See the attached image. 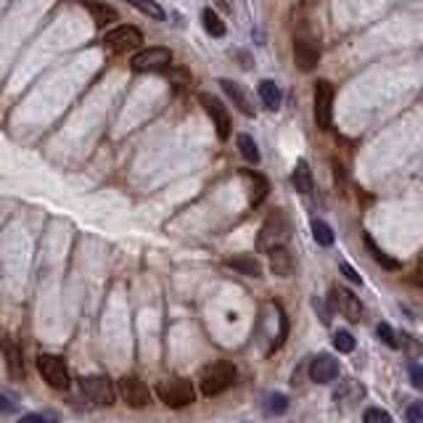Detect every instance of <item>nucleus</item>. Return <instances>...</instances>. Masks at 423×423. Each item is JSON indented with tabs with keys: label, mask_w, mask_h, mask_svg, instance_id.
I'll return each mask as SVG.
<instances>
[{
	"label": "nucleus",
	"mask_w": 423,
	"mask_h": 423,
	"mask_svg": "<svg viewBox=\"0 0 423 423\" xmlns=\"http://www.w3.org/2000/svg\"><path fill=\"white\" fill-rule=\"evenodd\" d=\"M291 238V225L286 220V214L281 212H270L267 217H265V225L260 236H257V249L260 252H275V249H283L286 241Z\"/></svg>",
	"instance_id": "f257e3e1"
},
{
	"label": "nucleus",
	"mask_w": 423,
	"mask_h": 423,
	"mask_svg": "<svg viewBox=\"0 0 423 423\" xmlns=\"http://www.w3.org/2000/svg\"><path fill=\"white\" fill-rule=\"evenodd\" d=\"M233 381H236V365L228 363V360H217V363H209L202 371V378H199V386L207 397H214V394H222L225 389H231Z\"/></svg>",
	"instance_id": "f03ea898"
},
{
	"label": "nucleus",
	"mask_w": 423,
	"mask_h": 423,
	"mask_svg": "<svg viewBox=\"0 0 423 423\" xmlns=\"http://www.w3.org/2000/svg\"><path fill=\"white\" fill-rule=\"evenodd\" d=\"M294 61H296V69L299 71H313L320 61V42L313 32L299 30L294 37Z\"/></svg>",
	"instance_id": "7ed1b4c3"
},
{
	"label": "nucleus",
	"mask_w": 423,
	"mask_h": 423,
	"mask_svg": "<svg viewBox=\"0 0 423 423\" xmlns=\"http://www.w3.org/2000/svg\"><path fill=\"white\" fill-rule=\"evenodd\" d=\"M156 394L167 407H185L196 400V386L188 378H170L156 386Z\"/></svg>",
	"instance_id": "20e7f679"
},
{
	"label": "nucleus",
	"mask_w": 423,
	"mask_h": 423,
	"mask_svg": "<svg viewBox=\"0 0 423 423\" xmlns=\"http://www.w3.org/2000/svg\"><path fill=\"white\" fill-rule=\"evenodd\" d=\"M103 45L114 53H130L143 45V32L132 24H117L103 35Z\"/></svg>",
	"instance_id": "39448f33"
},
{
	"label": "nucleus",
	"mask_w": 423,
	"mask_h": 423,
	"mask_svg": "<svg viewBox=\"0 0 423 423\" xmlns=\"http://www.w3.org/2000/svg\"><path fill=\"white\" fill-rule=\"evenodd\" d=\"M37 371H40V376L51 389H59V392L69 389V371H66V363L59 354H40L37 357Z\"/></svg>",
	"instance_id": "423d86ee"
},
{
	"label": "nucleus",
	"mask_w": 423,
	"mask_h": 423,
	"mask_svg": "<svg viewBox=\"0 0 423 423\" xmlns=\"http://www.w3.org/2000/svg\"><path fill=\"white\" fill-rule=\"evenodd\" d=\"M172 64V51L170 48H161V45H153V48H143L130 59L132 71H164L170 69Z\"/></svg>",
	"instance_id": "0eeeda50"
},
{
	"label": "nucleus",
	"mask_w": 423,
	"mask_h": 423,
	"mask_svg": "<svg viewBox=\"0 0 423 423\" xmlns=\"http://www.w3.org/2000/svg\"><path fill=\"white\" fill-rule=\"evenodd\" d=\"M333 85L328 80L315 82V122L320 130H331L333 124Z\"/></svg>",
	"instance_id": "6e6552de"
},
{
	"label": "nucleus",
	"mask_w": 423,
	"mask_h": 423,
	"mask_svg": "<svg viewBox=\"0 0 423 423\" xmlns=\"http://www.w3.org/2000/svg\"><path fill=\"white\" fill-rule=\"evenodd\" d=\"M199 101H202L204 111L209 114V120L214 122V130L220 135V141H228L233 130V120H231V114H228V109H225V103H222L220 98L209 95V93H202Z\"/></svg>",
	"instance_id": "1a4fd4ad"
},
{
	"label": "nucleus",
	"mask_w": 423,
	"mask_h": 423,
	"mask_svg": "<svg viewBox=\"0 0 423 423\" xmlns=\"http://www.w3.org/2000/svg\"><path fill=\"white\" fill-rule=\"evenodd\" d=\"M80 389L95 405H114V400H117L114 386H111V381L106 376H88V378H82Z\"/></svg>",
	"instance_id": "9d476101"
},
{
	"label": "nucleus",
	"mask_w": 423,
	"mask_h": 423,
	"mask_svg": "<svg viewBox=\"0 0 423 423\" xmlns=\"http://www.w3.org/2000/svg\"><path fill=\"white\" fill-rule=\"evenodd\" d=\"M331 299H333V307H336V313L344 315L347 320H363V302L354 296L349 289H344V286H336L331 291Z\"/></svg>",
	"instance_id": "9b49d317"
},
{
	"label": "nucleus",
	"mask_w": 423,
	"mask_h": 423,
	"mask_svg": "<svg viewBox=\"0 0 423 423\" xmlns=\"http://www.w3.org/2000/svg\"><path fill=\"white\" fill-rule=\"evenodd\" d=\"M120 394L124 402L130 405V407H138V410L151 402L149 386H146L141 378H132V376H127V378H122L120 381Z\"/></svg>",
	"instance_id": "f8f14e48"
},
{
	"label": "nucleus",
	"mask_w": 423,
	"mask_h": 423,
	"mask_svg": "<svg viewBox=\"0 0 423 423\" xmlns=\"http://www.w3.org/2000/svg\"><path fill=\"white\" fill-rule=\"evenodd\" d=\"M339 376V363L333 360L331 354H320V357H315L313 365H310V378L315 383H328L333 381Z\"/></svg>",
	"instance_id": "ddd939ff"
},
{
	"label": "nucleus",
	"mask_w": 423,
	"mask_h": 423,
	"mask_svg": "<svg viewBox=\"0 0 423 423\" xmlns=\"http://www.w3.org/2000/svg\"><path fill=\"white\" fill-rule=\"evenodd\" d=\"M365 397V386L360 381H354V378H347V381L333 392V400L344 407H349V405H357L360 400Z\"/></svg>",
	"instance_id": "4468645a"
},
{
	"label": "nucleus",
	"mask_w": 423,
	"mask_h": 423,
	"mask_svg": "<svg viewBox=\"0 0 423 423\" xmlns=\"http://www.w3.org/2000/svg\"><path fill=\"white\" fill-rule=\"evenodd\" d=\"M220 85H222V91L231 95V101L238 106V109L246 114V117H254L257 114V109H254V103L249 101V95H246V91H243L241 85H236L233 80H220Z\"/></svg>",
	"instance_id": "2eb2a0df"
},
{
	"label": "nucleus",
	"mask_w": 423,
	"mask_h": 423,
	"mask_svg": "<svg viewBox=\"0 0 423 423\" xmlns=\"http://www.w3.org/2000/svg\"><path fill=\"white\" fill-rule=\"evenodd\" d=\"M3 354H6V363H8L11 378H24V365H21V349L16 347L13 339H3Z\"/></svg>",
	"instance_id": "dca6fc26"
},
{
	"label": "nucleus",
	"mask_w": 423,
	"mask_h": 423,
	"mask_svg": "<svg viewBox=\"0 0 423 423\" xmlns=\"http://www.w3.org/2000/svg\"><path fill=\"white\" fill-rule=\"evenodd\" d=\"M270 257V270L275 272V275H281V278H289L294 272V257L291 252L283 246V249H275V252L267 254Z\"/></svg>",
	"instance_id": "f3484780"
},
{
	"label": "nucleus",
	"mask_w": 423,
	"mask_h": 423,
	"mask_svg": "<svg viewBox=\"0 0 423 423\" xmlns=\"http://www.w3.org/2000/svg\"><path fill=\"white\" fill-rule=\"evenodd\" d=\"M257 93H260V101L265 103V109L278 111L281 109V88L272 80H262L257 85Z\"/></svg>",
	"instance_id": "a211bd4d"
},
{
	"label": "nucleus",
	"mask_w": 423,
	"mask_h": 423,
	"mask_svg": "<svg viewBox=\"0 0 423 423\" xmlns=\"http://www.w3.org/2000/svg\"><path fill=\"white\" fill-rule=\"evenodd\" d=\"M85 8L91 11L93 21H95L98 27H109V24H114V21L120 19V16H117V11L111 8V6H106V3H93V0H88V3H85Z\"/></svg>",
	"instance_id": "6ab92c4d"
},
{
	"label": "nucleus",
	"mask_w": 423,
	"mask_h": 423,
	"mask_svg": "<svg viewBox=\"0 0 423 423\" xmlns=\"http://www.w3.org/2000/svg\"><path fill=\"white\" fill-rule=\"evenodd\" d=\"M243 175V180L252 185V204L257 207V204H262L265 202V196H267V180H265L262 175H254V172H249V170H243L241 172Z\"/></svg>",
	"instance_id": "aec40b11"
},
{
	"label": "nucleus",
	"mask_w": 423,
	"mask_h": 423,
	"mask_svg": "<svg viewBox=\"0 0 423 423\" xmlns=\"http://www.w3.org/2000/svg\"><path fill=\"white\" fill-rule=\"evenodd\" d=\"M363 243H365V249L371 252L373 260H376V262L381 265V267H386V270H400V262H397V260H392L389 254H383L381 249L376 246V241H373V238H371V236H368V233H363Z\"/></svg>",
	"instance_id": "412c9836"
},
{
	"label": "nucleus",
	"mask_w": 423,
	"mask_h": 423,
	"mask_svg": "<svg viewBox=\"0 0 423 423\" xmlns=\"http://www.w3.org/2000/svg\"><path fill=\"white\" fill-rule=\"evenodd\" d=\"M294 188L299 193L313 191V172H310V164H307V161H299V164L294 167Z\"/></svg>",
	"instance_id": "4be33fe9"
},
{
	"label": "nucleus",
	"mask_w": 423,
	"mask_h": 423,
	"mask_svg": "<svg viewBox=\"0 0 423 423\" xmlns=\"http://www.w3.org/2000/svg\"><path fill=\"white\" fill-rule=\"evenodd\" d=\"M202 21H204V30L209 32L212 37H222V35H225V21H222V16L214 8H204Z\"/></svg>",
	"instance_id": "5701e85b"
},
{
	"label": "nucleus",
	"mask_w": 423,
	"mask_h": 423,
	"mask_svg": "<svg viewBox=\"0 0 423 423\" xmlns=\"http://www.w3.org/2000/svg\"><path fill=\"white\" fill-rule=\"evenodd\" d=\"M238 151H241V156L249 161V164H260V149H257L252 135H246V132L238 135Z\"/></svg>",
	"instance_id": "b1692460"
},
{
	"label": "nucleus",
	"mask_w": 423,
	"mask_h": 423,
	"mask_svg": "<svg viewBox=\"0 0 423 423\" xmlns=\"http://www.w3.org/2000/svg\"><path fill=\"white\" fill-rule=\"evenodd\" d=\"M228 267L243 272V275H260L262 272L260 260H254V257H233V260H228Z\"/></svg>",
	"instance_id": "393cba45"
},
{
	"label": "nucleus",
	"mask_w": 423,
	"mask_h": 423,
	"mask_svg": "<svg viewBox=\"0 0 423 423\" xmlns=\"http://www.w3.org/2000/svg\"><path fill=\"white\" fill-rule=\"evenodd\" d=\"M132 8H138L141 13H146L153 21H164V8H161L156 0H127Z\"/></svg>",
	"instance_id": "a878e982"
},
{
	"label": "nucleus",
	"mask_w": 423,
	"mask_h": 423,
	"mask_svg": "<svg viewBox=\"0 0 423 423\" xmlns=\"http://www.w3.org/2000/svg\"><path fill=\"white\" fill-rule=\"evenodd\" d=\"M313 236L320 246H331L333 243V231H331V225H328V222L313 220Z\"/></svg>",
	"instance_id": "bb28decb"
},
{
	"label": "nucleus",
	"mask_w": 423,
	"mask_h": 423,
	"mask_svg": "<svg viewBox=\"0 0 423 423\" xmlns=\"http://www.w3.org/2000/svg\"><path fill=\"white\" fill-rule=\"evenodd\" d=\"M333 344H336V349H339V352H344V354L354 352V347H357L354 336H352V333H347V331L333 333Z\"/></svg>",
	"instance_id": "cd10ccee"
},
{
	"label": "nucleus",
	"mask_w": 423,
	"mask_h": 423,
	"mask_svg": "<svg viewBox=\"0 0 423 423\" xmlns=\"http://www.w3.org/2000/svg\"><path fill=\"white\" fill-rule=\"evenodd\" d=\"M289 410V397H283V394H270L267 397V413L270 415H283Z\"/></svg>",
	"instance_id": "c85d7f7f"
},
{
	"label": "nucleus",
	"mask_w": 423,
	"mask_h": 423,
	"mask_svg": "<svg viewBox=\"0 0 423 423\" xmlns=\"http://www.w3.org/2000/svg\"><path fill=\"white\" fill-rule=\"evenodd\" d=\"M363 423H392V415L381 407H368L363 415Z\"/></svg>",
	"instance_id": "c756f323"
},
{
	"label": "nucleus",
	"mask_w": 423,
	"mask_h": 423,
	"mask_svg": "<svg viewBox=\"0 0 423 423\" xmlns=\"http://www.w3.org/2000/svg\"><path fill=\"white\" fill-rule=\"evenodd\" d=\"M405 421L407 423H423V402H413L405 413Z\"/></svg>",
	"instance_id": "7c9ffc66"
},
{
	"label": "nucleus",
	"mask_w": 423,
	"mask_h": 423,
	"mask_svg": "<svg viewBox=\"0 0 423 423\" xmlns=\"http://www.w3.org/2000/svg\"><path fill=\"white\" fill-rule=\"evenodd\" d=\"M378 336H381V339L389 344V347H397V336H394V331L389 328V325H386V323H381V325H378Z\"/></svg>",
	"instance_id": "2f4dec72"
},
{
	"label": "nucleus",
	"mask_w": 423,
	"mask_h": 423,
	"mask_svg": "<svg viewBox=\"0 0 423 423\" xmlns=\"http://www.w3.org/2000/svg\"><path fill=\"white\" fill-rule=\"evenodd\" d=\"M339 270H342V275H347V278H349L352 283H363V278H360V272L354 270L352 265L342 262V265H339Z\"/></svg>",
	"instance_id": "473e14b6"
},
{
	"label": "nucleus",
	"mask_w": 423,
	"mask_h": 423,
	"mask_svg": "<svg viewBox=\"0 0 423 423\" xmlns=\"http://www.w3.org/2000/svg\"><path fill=\"white\" fill-rule=\"evenodd\" d=\"M410 378H413L415 389H423V368L421 365H410Z\"/></svg>",
	"instance_id": "72a5a7b5"
},
{
	"label": "nucleus",
	"mask_w": 423,
	"mask_h": 423,
	"mask_svg": "<svg viewBox=\"0 0 423 423\" xmlns=\"http://www.w3.org/2000/svg\"><path fill=\"white\" fill-rule=\"evenodd\" d=\"M19 423H51V421L37 413H30V415H24V418H19Z\"/></svg>",
	"instance_id": "f704fd0d"
},
{
	"label": "nucleus",
	"mask_w": 423,
	"mask_h": 423,
	"mask_svg": "<svg viewBox=\"0 0 423 423\" xmlns=\"http://www.w3.org/2000/svg\"><path fill=\"white\" fill-rule=\"evenodd\" d=\"M413 281H415V286H421L423 289V257H421V262H418V267H415V272H413Z\"/></svg>",
	"instance_id": "c9c22d12"
}]
</instances>
